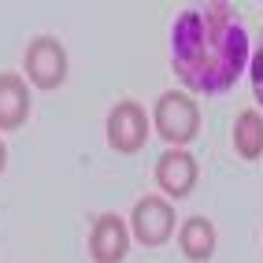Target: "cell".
I'll return each instance as SVG.
<instances>
[{
	"label": "cell",
	"mask_w": 263,
	"mask_h": 263,
	"mask_svg": "<svg viewBox=\"0 0 263 263\" xmlns=\"http://www.w3.org/2000/svg\"><path fill=\"white\" fill-rule=\"evenodd\" d=\"M148 134V115L137 100H119L115 108L108 111V141L119 152H134L145 145Z\"/></svg>",
	"instance_id": "obj_3"
},
{
	"label": "cell",
	"mask_w": 263,
	"mask_h": 263,
	"mask_svg": "<svg viewBox=\"0 0 263 263\" xmlns=\"http://www.w3.org/2000/svg\"><path fill=\"white\" fill-rule=\"evenodd\" d=\"M252 89H256V100L263 104V33H259V48L252 56Z\"/></svg>",
	"instance_id": "obj_11"
},
{
	"label": "cell",
	"mask_w": 263,
	"mask_h": 263,
	"mask_svg": "<svg viewBox=\"0 0 263 263\" xmlns=\"http://www.w3.org/2000/svg\"><path fill=\"white\" fill-rule=\"evenodd\" d=\"M178 245L189 259H208L215 252V226L208 222L204 215H189L178 230Z\"/></svg>",
	"instance_id": "obj_9"
},
{
	"label": "cell",
	"mask_w": 263,
	"mask_h": 263,
	"mask_svg": "<svg viewBox=\"0 0 263 263\" xmlns=\"http://www.w3.org/2000/svg\"><path fill=\"white\" fill-rule=\"evenodd\" d=\"M156 130H160L167 141H189L193 134L200 130V111L197 104H193L189 93H163L156 100Z\"/></svg>",
	"instance_id": "obj_2"
},
{
	"label": "cell",
	"mask_w": 263,
	"mask_h": 263,
	"mask_svg": "<svg viewBox=\"0 0 263 263\" xmlns=\"http://www.w3.org/2000/svg\"><path fill=\"white\" fill-rule=\"evenodd\" d=\"M174 226V208L163 197H141L134 204V234L145 245H160Z\"/></svg>",
	"instance_id": "obj_6"
},
{
	"label": "cell",
	"mask_w": 263,
	"mask_h": 263,
	"mask_svg": "<svg viewBox=\"0 0 263 263\" xmlns=\"http://www.w3.org/2000/svg\"><path fill=\"white\" fill-rule=\"evenodd\" d=\"M130 249V234H126V222H122L115 212H104L93 230H89V252L97 263H119Z\"/></svg>",
	"instance_id": "obj_5"
},
{
	"label": "cell",
	"mask_w": 263,
	"mask_h": 263,
	"mask_svg": "<svg viewBox=\"0 0 263 263\" xmlns=\"http://www.w3.org/2000/svg\"><path fill=\"white\" fill-rule=\"evenodd\" d=\"M26 71L37 85H56L67 74V52L56 37H33L26 48Z\"/></svg>",
	"instance_id": "obj_4"
},
{
	"label": "cell",
	"mask_w": 263,
	"mask_h": 263,
	"mask_svg": "<svg viewBox=\"0 0 263 263\" xmlns=\"http://www.w3.org/2000/svg\"><path fill=\"white\" fill-rule=\"evenodd\" d=\"M0 167H4V141H0Z\"/></svg>",
	"instance_id": "obj_12"
},
{
	"label": "cell",
	"mask_w": 263,
	"mask_h": 263,
	"mask_svg": "<svg viewBox=\"0 0 263 263\" xmlns=\"http://www.w3.org/2000/svg\"><path fill=\"white\" fill-rule=\"evenodd\" d=\"M249 30L226 0L185 8L171 30V63L189 89L222 93L249 63Z\"/></svg>",
	"instance_id": "obj_1"
},
{
	"label": "cell",
	"mask_w": 263,
	"mask_h": 263,
	"mask_svg": "<svg viewBox=\"0 0 263 263\" xmlns=\"http://www.w3.org/2000/svg\"><path fill=\"white\" fill-rule=\"evenodd\" d=\"M156 178H160V185L167 193L185 197L193 189V182H197V160H193L185 148H167L160 156V163H156Z\"/></svg>",
	"instance_id": "obj_7"
},
{
	"label": "cell",
	"mask_w": 263,
	"mask_h": 263,
	"mask_svg": "<svg viewBox=\"0 0 263 263\" xmlns=\"http://www.w3.org/2000/svg\"><path fill=\"white\" fill-rule=\"evenodd\" d=\"M234 145H237V152L245 156V160H256V156L263 152V119H259V111L245 108L237 115V122H234Z\"/></svg>",
	"instance_id": "obj_10"
},
{
	"label": "cell",
	"mask_w": 263,
	"mask_h": 263,
	"mask_svg": "<svg viewBox=\"0 0 263 263\" xmlns=\"http://www.w3.org/2000/svg\"><path fill=\"white\" fill-rule=\"evenodd\" d=\"M30 111V89L19 74H0V126H19Z\"/></svg>",
	"instance_id": "obj_8"
}]
</instances>
